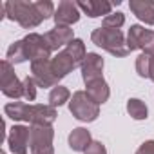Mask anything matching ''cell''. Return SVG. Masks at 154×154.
I'll list each match as a JSON object with an SVG mask.
<instances>
[{"instance_id": "cell-19", "label": "cell", "mask_w": 154, "mask_h": 154, "mask_svg": "<svg viewBox=\"0 0 154 154\" xmlns=\"http://www.w3.org/2000/svg\"><path fill=\"white\" fill-rule=\"evenodd\" d=\"M6 60H8L11 65H13V63H22V62L27 60V53H26V47H24V42H22V40L11 44V47L8 49Z\"/></svg>"}, {"instance_id": "cell-4", "label": "cell", "mask_w": 154, "mask_h": 154, "mask_svg": "<svg viewBox=\"0 0 154 154\" xmlns=\"http://www.w3.org/2000/svg\"><path fill=\"white\" fill-rule=\"evenodd\" d=\"M93 44H96L98 47L105 49L107 53H111L112 56H127L131 51L127 47L125 36L120 29H109V27H98L93 31L91 35Z\"/></svg>"}, {"instance_id": "cell-29", "label": "cell", "mask_w": 154, "mask_h": 154, "mask_svg": "<svg viewBox=\"0 0 154 154\" xmlns=\"http://www.w3.org/2000/svg\"><path fill=\"white\" fill-rule=\"evenodd\" d=\"M2 154H6V152H2Z\"/></svg>"}, {"instance_id": "cell-24", "label": "cell", "mask_w": 154, "mask_h": 154, "mask_svg": "<svg viewBox=\"0 0 154 154\" xmlns=\"http://www.w3.org/2000/svg\"><path fill=\"white\" fill-rule=\"evenodd\" d=\"M36 82L33 76H26V80H24V98L27 102H33L36 98Z\"/></svg>"}, {"instance_id": "cell-17", "label": "cell", "mask_w": 154, "mask_h": 154, "mask_svg": "<svg viewBox=\"0 0 154 154\" xmlns=\"http://www.w3.org/2000/svg\"><path fill=\"white\" fill-rule=\"evenodd\" d=\"M91 143H93L91 134H89V131L84 129V127L72 129V132L69 134V147H71L74 152H85Z\"/></svg>"}, {"instance_id": "cell-8", "label": "cell", "mask_w": 154, "mask_h": 154, "mask_svg": "<svg viewBox=\"0 0 154 154\" xmlns=\"http://www.w3.org/2000/svg\"><path fill=\"white\" fill-rule=\"evenodd\" d=\"M127 47L129 51L141 49L147 54H154V31L141 26H131L127 35Z\"/></svg>"}, {"instance_id": "cell-23", "label": "cell", "mask_w": 154, "mask_h": 154, "mask_svg": "<svg viewBox=\"0 0 154 154\" xmlns=\"http://www.w3.org/2000/svg\"><path fill=\"white\" fill-rule=\"evenodd\" d=\"M149 62H150V54L147 53H141L136 58V72L141 78H149Z\"/></svg>"}, {"instance_id": "cell-5", "label": "cell", "mask_w": 154, "mask_h": 154, "mask_svg": "<svg viewBox=\"0 0 154 154\" xmlns=\"http://www.w3.org/2000/svg\"><path fill=\"white\" fill-rule=\"evenodd\" d=\"M71 114L80 122H94L100 116V105L87 94V91H76L69 100Z\"/></svg>"}, {"instance_id": "cell-25", "label": "cell", "mask_w": 154, "mask_h": 154, "mask_svg": "<svg viewBox=\"0 0 154 154\" xmlns=\"http://www.w3.org/2000/svg\"><path fill=\"white\" fill-rule=\"evenodd\" d=\"M35 4H36L38 11H40V15L44 17V20L54 17V6L49 2V0H38V2H35Z\"/></svg>"}, {"instance_id": "cell-14", "label": "cell", "mask_w": 154, "mask_h": 154, "mask_svg": "<svg viewBox=\"0 0 154 154\" xmlns=\"http://www.w3.org/2000/svg\"><path fill=\"white\" fill-rule=\"evenodd\" d=\"M44 36H45V40H47V44L51 45L53 51H58V49L63 47V45L67 47V45L74 40L72 29H71V27H62V26H56L54 29L47 31Z\"/></svg>"}, {"instance_id": "cell-1", "label": "cell", "mask_w": 154, "mask_h": 154, "mask_svg": "<svg viewBox=\"0 0 154 154\" xmlns=\"http://www.w3.org/2000/svg\"><path fill=\"white\" fill-rule=\"evenodd\" d=\"M6 116L15 122H29L31 125H45L51 127L56 120V109L51 105H29L24 102H11L4 107Z\"/></svg>"}, {"instance_id": "cell-21", "label": "cell", "mask_w": 154, "mask_h": 154, "mask_svg": "<svg viewBox=\"0 0 154 154\" xmlns=\"http://www.w3.org/2000/svg\"><path fill=\"white\" fill-rule=\"evenodd\" d=\"M127 112L134 118V120H145L147 118V105L141 100L131 98L127 102Z\"/></svg>"}, {"instance_id": "cell-13", "label": "cell", "mask_w": 154, "mask_h": 154, "mask_svg": "<svg viewBox=\"0 0 154 154\" xmlns=\"http://www.w3.org/2000/svg\"><path fill=\"white\" fill-rule=\"evenodd\" d=\"M102 71H103V58L96 53H87L84 63H82V78L85 84L93 82V80H98V78H103L102 76Z\"/></svg>"}, {"instance_id": "cell-11", "label": "cell", "mask_w": 154, "mask_h": 154, "mask_svg": "<svg viewBox=\"0 0 154 154\" xmlns=\"http://www.w3.org/2000/svg\"><path fill=\"white\" fill-rule=\"evenodd\" d=\"M80 8L76 6V2H71V0H63V2L58 4L56 11H54V22L56 26H62V27H69L72 24H76L80 20Z\"/></svg>"}, {"instance_id": "cell-15", "label": "cell", "mask_w": 154, "mask_h": 154, "mask_svg": "<svg viewBox=\"0 0 154 154\" xmlns=\"http://www.w3.org/2000/svg\"><path fill=\"white\" fill-rule=\"evenodd\" d=\"M84 13H87L91 18H96V17H109L111 15V9H112V4L111 2H105V0H82V2H76Z\"/></svg>"}, {"instance_id": "cell-9", "label": "cell", "mask_w": 154, "mask_h": 154, "mask_svg": "<svg viewBox=\"0 0 154 154\" xmlns=\"http://www.w3.org/2000/svg\"><path fill=\"white\" fill-rule=\"evenodd\" d=\"M24 47L27 53V60L36 62V60H51V45L47 44L45 36L38 35V33H29L24 40Z\"/></svg>"}, {"instance_id": "cell-7", "label": "cell", "mask_w": 154, "mask_h": 154, "mask_svg": "<svg viewBox=\"0 0 154 154\" xmlns=\"http://www.w3.org/2000/svg\"><path fill=\"white\" fill-rule=\"evenodd\" d=\"M0 89L8 98L18 100L24 96V82L17 78L13 65L8 60H2V63H0Z\"/></svg>"}, {"instance_id": "cell-27", "label": "cell", "mask_w": 154, "mask_h": 154, "mask_svg": "<svg viewBox=\"0 0 154 154\" xmlns=\"http://www.w3.org/2000/svg\"><path fill=\"white\" fill-rule=\"evenodd\" d=\"M136 154H154V141H145L140 145V149L136 150Z\"/></svg>"}, {"instance_id": "cell-6", "label": "cell", "mask_w": 154, "mask_h": 154, "mask_svg": "<svg viewBox=\"0 0 154 154\" xmlns=\"http://www.w3.org/2000/svg\"><path fill=\"white\" fill-rule=\"evenodd\" d=\"M31 136H29V147L31 154H54L53 149V127L45 125H31Z\"/></svg>"}, {"instance_id": "cell-26", "label": "cell", "mask_w": 154, "mask_h": 154, "mask_svg": "<svg viewBox=\"0 0 154 154\" xmlns=\"http://www.w3.org/2000/svg\"><path fill=\"white\" fill-rule=\"evenodd\" d=\"M85 154H107V150H105V147H103L102 141H93V143L87 147Z\"/></svg>"}, {"instance_id": "cell-12", "label": "cell", "mask_w": 154, "mask_h": 154, "mask_svg": "<svg viewBox=\"0 0 154 154\" xmlns=\"http://www.w3.org/2000/svg\"><path fill=\"white\" fill-rule=\"evenodd\" d=\"M29 136H31L29 127H24V125L11 127L9 134H8V145H9L11 152L13 154H26L27 145H29Z\"/></svg>"}, {"instance_id": "cell-20", "label": "cell", "mask_w": 154, "mask_h": 154, "mask_svg": "<svg viewBox=\"0 0 154 154\" xmlns=\"http://www.w3.org/2000/svg\"><path fill=\"white\" fill-rule=\"evenodd\" d=\"M71 100V93H69V89L67 87H62V85H56V87H53V91L49 93V105L51 107H60V105H63L65 102H69Z\"/></svg>"}, {"instance_id": "cell-18", "label": "cell", "mask_w": 154, "mask_h": 154, "mask_svg": "<svg viewBox=\"0 0 154 154\" xmlns=\"http://www.w3.org/2000/svg\"><path fill=\"white\" fill-rule=\"evenodd\" d=\"M87 85V94L100 105V103H105L107 100H109V96H111V91H109V85H107V82L103 80V78H98V80H93V82H89V84H85Z\"/></svg>"}, {"instance_id": "cell-3", "label": "cell", "mask_w": 154, "mask_h": 154, "mask_svg": "<svg viewBox=\"0 0 154 154\" xmlns=\"http://www.w3.org/2000/svg\"><path fill=\"white\" fill-rule=\"evenodd\" d=\"M6 4V17L13 22H18L24 29L38 27L44 22V17L40 15L35 2H22V0H11Z\"/></svg>"}, {"instance_id": "cell-22", "label": "cell", "mask_w": 154, "mask_h": 154, "mask_svg": "<svg viewBox=\"0 0 154 154\" xmlns=\"http://www.w3.org/2000/svg\"><path fill=\"white\" fill-rule=\"evenodd\" d=\"M123 22H125V17H123V13H111L109 17H105V18H103V24H102V27H109V29H120V27L123 26Z\"/></svg>"}, {"instance_id": "cell-10", "label": "cell", "mask_w": 154, "mask_h": 154, "mask_svg": "<svg viewBox=\"0 0 154 154\" xmlns=\"http://www.w3.org/2000/svg\"><path fill=\"white\" fill-rule=\"evenodd\" d=\"M31 72H33V78L38 87H54L58 84V78L51 67V60L31 62Z\"/></svg>"}, {"instance_id": "cell-16", "label": "cell", "mask_w": 154, "mask_h": 154, "mask_svg": "<svg viewBox=\"0 0 154 154\" xmlns=\"http://www.w3.org/2000/svg\"><path fill=\"white\" fill-rule=\"evenodd\" d=\"M129 8L141 22L154 26V2L152 0H131Z\"/></svg>"}, {"instance_id": "cell-28", "label": "cell", "mask_w": 154, "mask_h": 154, "mask_svg": "<svg viewBox=\"0 0 154 154\" xmlns=\"http://www.w3.org/2000/svg\"><path fill=\"white\" fill-rule=\"evenodd\" d=\"M149 78L154 82V54H150V62H149Z\"/></svg>"}, {"instance_id": "cell-2", "label": "cell", "mask_w": 154, "mask_h": 154, "mask_svg": "<svg viewBox=\"0 0 154 154\" xmlns=\"http://www.w3.org/2000/svg\"><path fill=\"white\" fill-rule=\"evenodd\" d=\"M87 53H85V45L82 40L74 38L63 51H60L54 58H51V67H53V72L56 74V78H63L67 76L74 67H82L84 60H85Z\"/></svg>"}]
</instances>
